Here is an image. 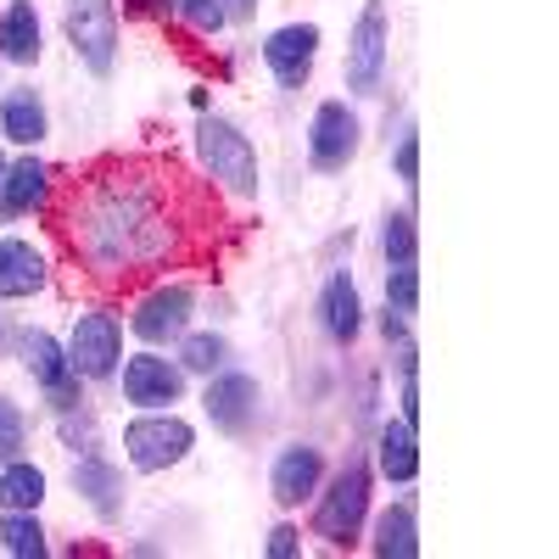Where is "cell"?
<instances>
[{"mask_svg": "<svg viewBox=\"0 0 559 559\" xmlns=\"http://www.w3.org/2000/svg\"><path fill=\"white\" fill-rule=\"evenodd\" d=\"M197 157L207 168V179L218 191H229L236 202H258L263 191V163H258V146L252 134L224 118V112H197Z\"/></svg>", "mask_w": 559, "mask_h": 559, "instance_id": "3957f363", "label": "cell"}, {"mask_svg": "<svg viewBox=\"0 0 559 559\" xmlns=\"http://www.w3.org/2000/svg\"><path fill=\"white\" fill-rule=\"evenodd\" d=\"M202 414L224 437H252L263 426V381L247 376V369H229V364L213 369L207 392H202Z\"/></svg>", "mask_w": 559, "mask_h": 559, "instance_id": "8fae6325", "label": "cell"}, {"mask_svg": "<svg viewBox=\"0 0 559 559\" xmlns=\"http://www.w3.org/2000/svg\"><path fill=\"white\" fill-rule=\"evenodd\" d=\"M57 168L34 157V152H17L0 174V224H17L28 213H51V197H57Z\"/></svg>", "mask_w": 559, "mask_h": 559, "instance_id": "5bb4252c", "label": "cell"}, {"mask_svg": "<svg viewBox=\"0 0 559 559\" xmlns=\"http://www.w3.org/2000/svg\"><path fill=\"white\" fill-rule=\"evenodd\" d=\"M263 554H269V559H297V554H302V526H292V521H280V526L269 532Z\"/></svg>", "mask_w": 559, "mask_h": 559, "instance_id": "1f68e13d", "label": "cell"}, {"mask_svg": "<svg viewBox=\"0 0 559 559\" xmlns=\"http://www.w3.org/2000/svg\"><path fill=\"white\" fill-rule=\"evenodd\" d=\"M174 347H179V369H185V376H202V381L213 376V369L229 364V336L224 331H197V324H191Z\"/></svg>", "mask_w": 559, "mask_h": 559, "instance_id": "d4e9b609", "label": "cell"}, {"mask_svg": "<svg viewBox=\"0 0 559 559\" xmlns=\"http://www.w3.org/2000/svg\"><path fill=\"white\" fill-rule=\"evenodd\" d=\"M51 229L90 286L123 292L168 274L191 252L202 202L163 157H102L57 185Z\"/></svg>", "mask_w": 559, "mask_h": 559, "instance_id": "6da1fadb", "label": "cell"}, {"mask_svg": "<svg viewBox=\"0 0 559 559\" xmlns=\"http://www.w3.org/2000/svg\"><path fill=\"white\" fill-rule=\"evenodd\" d=\"M62 34L68 51L90 79H112L118 73V0H62Z\"/></svg>", "mask_w": 559, "mask_h": 559, "instance_id": "52a82bcc", "label": "cell"}, {"mask_svg": "<svg viewBox=\"0 0 559 559\" xmlns=\"http://www.w3.org/2000/svg\"><path fill=\"white\" fill-rule=\"evenodd\" d=\"M68 364L84 386H102L118 381V364H123V313H112L107 302L73 313V331H68Z\"/></svg>", "mask_w": 559, "mask_h": 559, "instance_id": "ba28073f", "label": "cell"}, {"mask_svg": "<svg viewBox=\"0 0 559 559\" xmlns=\"http://www.w3.org/2000/svg\"><path fill=\"white\" fill-rule=\"evenodd\" d=\"M123 17H140V23H168L174 17V0H118Z\"/></svg>", "mask_w": 559, "mask_h": 559, "instance_id": "e575fe53", "label": "cell"}, {"mask_svg": "<svg viewBox=\"0 0 559 559\" xmlns=\"http://www.w3.org/2000/svg\"><path fill=\"white\" fill-rule=\"evenodd\" d=\"M392 174H397V185L408 191V202L419 197V129L414 123H403L397 129V146H392Z\"/></svg>", "mask_w": 559, "mask_h": 559, "instance_id": "4dcf8cb0", "label": "cell"}, {"mask_svg": "<svg viewBox=\"0 0 559 559\" xmlns=\"http://www.w3.org/2000/svg\"><path fill=\"white\" fill-rule=\"evenodd\" d=\"M197 453V426L179 408H140L123 426V459L140 476H163Z\"/></svg>", "mask_w": 559, "mask_h": 559, "instance_id": "277c9868", "label": "cell"}, {"mask_svg": "<svg viewBox=\"0 0 559 559\" xmlns=\"http://www.w3.org/2000/svg\"><path fill=\"white\" fill-rule=\"evenodd\" d=\"M73 492L90 503V515H96L102 526H118L123 509H129V481H123V471H118L102 448L73 459Z\"/></svg>", "mask_w": 559, "mask_h": 559, "instance_id": "ac0fdd59", "label": "cell"}, {"mask_svg": "<svg viewBox=\"0 0 559 559\" xmlns=\"http://www.w3.org/2000/svg\"><path fill=\"white\" fill-rule=\"evenodd\" d=\"M369 498H376V471H369L364 453H347V464L336 476H324L319 492H313V537L324 548H353L364 537V521H369Z\"/></svg>", "mask_w": 559, "mask_h": 559, "instance_id": "7a4b0ae2", "label": "cell"}, {"mask_svg": "<svg viewBox=\"0 0 559 559\" xmlns=\"http://www.w3.org/2000/svg\"><path fill=\"white\" fill-rule=\"evenodd\" d=\"M381 336H386V347H392V342H403V336H408V319L386 308V313H381Z\"/></svg>", "mask_w": 559, "mask_h": 559, "instance_id": "8d00e7d4", "label": "cell"}, {"mask_svg": "<svg viewBox=\"0 0 559 559\" xmlns=\"http://www.w3.org/2000/svg\"><path fill=\"white\" fill-rule=\"evenodd\" d=\"M369 471H376L381 481H392V487L419 481V431L408 426V419L386 414V419L369 426Z\"/></svg>", "mask_w": 559, "mask_h": 559, "instance_id": "e0dca14e", "label": "cell"}, {"mask_svg": "<svg viewBox=\"0 0 559 559\" xmlns=\"http://www.w3.org/2000/svg\"><path fill=\"white\" fill-rule=\"evenodd\" d=\"M197 324V286L191 280H146L140 297L129 302V331L146 342V347H174L185 331Z\"/></svg>", "mask_w": 559, "mask_h": 559, "instance_id": "5b68a950", "label": "cell"}, {"mask_svg": "<svg viewBox=\"0 0 559 559\" xmlns=\"http://www.w3.org/2000/svg\"><path fill=\"white\" fill-rule=\"evenodd\" d=\"M7 163H12V157H7V146H0V174H7Z\"/></svg>", "mask_w": 559, "mask_h": 559, "instance_id": "ab89813d", "label": "cell"}, {"mask_svg": "<svg viewBox=\"0 0 559 559\" xmlns=\"http://www.w3.org/2000/svg\"><path fill=\"white\" fill-rule=\"evenodd\" d=\"M174 17L191 28L197 39H218V34L229 28V17H224L218 0H174Z\"/></svg>", "mask_w": 559, "mask_h": 559, "instance_id": "f1b7e54d", "label": "cell"}, {"mask_svg": "<svg viewBox=\"0 0 559 559\" xmlns=\"http://www.w3.org/2000/svg\"><path fill=\"white\" fill-rule=\"evenodd\" d=\"M23 453H28V414H23L17 397L0 392V464L23 459Z\"/></svg>", "mask_w": 559, "mask_h": 559, "instance_id": "83f0119b", "label": "cell"}, {"mask_svg": "<svg viewBox=\"0 0 559 559\" xmlns=\"http://www.w3.org/2000/svg\"><path fill=\"white\" fill-rule=\"evenodd\" d=\"M386 308L414 319L419 313V263H392L386 269Z\"/></svg>", "mask_w": 559, "mask_h": 559, "instance_id": "f546056e", "label": "cell"}, {"mask_svg": "<svg viewBox=\"0 0 559 559\" xmlns=\"http://www.w3.org/2000/svg\"><path fill=\"white\" fill-rule=\"evenodd\" d=\"M191 107H197V112H213V96H207V90H202V84L191 90Z\"/></svg>", "mask_w": 559, "mask_h": 559, "instance_id": "f35d334b", "label": "cell"}, {"mask_svg": "<svg viewBox=\"0 0 559 559\" xmlns=\"http://www.w3.org/2000/svg\"><path fill=\"white\" fill-rule=\"evenodd\" d=\"M57 437H62V448H68L73 459L102 448V426H96V414H90V403H79V408H62V414H57Z\"/></svg>", "mask_w": 559, "mask_h": 559, "instance_id": "4316f807", "label": "cell"}, {"mask_svg": "<svg viewBox=\"0 0 559 559\" xmlns=\"http://www.w3.org/2000/svg\"><path fill=\"white\" fill-rule=\"evenodd\" d=\"M12 347H17V331H12L7 319H0V358H12Z\"/></svg>", "mask_w": 559, "mask_h": 559, "instance_id": "74e56055", "label": "cell"}, {"mask_svg": "<svg viewBox=\"0 0 559 559\" xmlns=\"http://www.w3.org/2000/svg\"><path fill=\"white\" fill-rule=\"evenodd\" d=\"M319 45H324L319 23H280L263 34V68L274 73L280 90H302L319 68Z\"/></svg>", "mask_w": 559, "mask_h": 559, "instance_id": "4fadbf2b", "label": "cell"}, {"mask_svg": "<svg viewBox=\"0 0 559 559\" xmlns=\"http://www.w3.org/2000/svg\"><path fill=\"white\" fill-rule=\"evenodd\" d=\"M376 408H381V376H364V381H358L353 419H358V426H376Z\"/></svg>", "mask_w": 559, "mask_h": 559, "instance_id": "836d02e7", "label": "cell"}, {"mask_svg": "<svg viewBox=\"0 0 559 559\" xmlns=\"http://www.w3.org/2000/svg\"><path fill=\"white\" fill-rule=\"evenodd\" d=\"M45 487H51V476H45L28 453L0 464V509H39Z\"/></svg>", "mask_w": 559, "mask_h": 559, "instance_id": "cb8c5ba5", "label": "cell"}, {"mask_svg": "<svg viewBox=\"0 0 559 559\" xmlns=\"http://www.w3.org/2000/svg\"><path fill=\"white\" fill-rule=\"evenodd\" d=\"M45 57V23L34 0H7L0 7V62L7 68H34Z\"/></svg>", "mask_w": 559, "mask_h": 559, "instance_id": "44dd1931", "label": "cell"}, {"mask_svg": "<svg viewBox=\"0 0 559 559\" xmlns=\"http://www.w3.org/2000/svg\"><path fill=\"white\" fill-rule=\"evenodd\" d=\"M358 146H364V118L342 96L319 102L308 118V168L313 174H347Z\"/></svg>", "mask_w": 559, "mask_h": 559, "instance_id": "7c38bea8", "label": "cell"}, {"mask_svg": "<svg viewBox=\"0 0 559 559\" xmlns=\"http://www.w3.org/2000/svg\"><path fill=\"white\" fill-rule=\"evenodd\" d=\"M319 331L331 347H353L364 336V292L353 269H331L319 286Z\"/></svg>", "mask_w": 559, "mask_h": 559, "instance_id": "d6986e66", "label": "cell"}, {"mask_svg": "<svg viewBox=\"0 0 559 559\" xmlns=\"http://www.w3.org/2000/svg\"><path fill=\"white\" fill-rule=\"evenodd\" d=\"M118 392L134 414L179 408L185 392H191V376L179 369V358H163V347H140V353H123V364H118Z\"/></svg>", "mask_w": 559, "mask_h": 559, "instance_id": "30bf717a", "label": "cell"}, {"mask_svg": "<svg viewBox=\"0 0 559 559\" xmlns=\"http://www.w3.org/2000/svg\"><path fill=\"white\" fill-rule=\"evenodd\" d=\"M51 292V252L28 236H0V302H34Z\"/></svg>", "mask_w": 559, "mask_h": 559, "instance_id": "2e32d148", "label": "cell"}, {"mask_svg": "<svg viewBox=\"0 0 559 559\" xmlns=\"http://www.w3.org/2000/svg\"><path fill=\"white\" fill-rule=\"evenodd\" d=\"M364 532H369V554L376 559H419V515H414L408 498L376 509V515L364 521Z\"/></svg>", "mask_w": 559, "mask_h": 559, "instance_id": "7402d4cb", "label": "cell"}, {"mask_svg": "<svg viewBox=\"0 0 559 559\" xmlns=\"http://www.w3.org/2000/svg\"><path fill=\"white\" fill-rule=\"evenodd\" d=\"M12 358L28 369V381L39 386V397H45V408H51V414H62V408H79V403H84V381L73 376L62 336L39 331V324H23Z\"/></svg>", "mask_w": 559, "mask_h": 559, "instance_id": "9c48e42d", "label": "cell"}, {"mask_svg": "<svg viewBox=\"0 0 559 559\" xmlns=\"http://www.w3.org/2000/svg\"><path fill=\"white\" fill-rule=\"evenodd\" d=\"M324 476H331V464H324L319 442H286L269 464V498L280 509H302V503H313Z\"/></svg>", "mask_w": 559, "mask_h": 559, "instance_id": "9a60e30c", "label": "cell"}, {"mask_svg": "<svg viewBox=\"0 0 559 559\" xmlns=\"http://www.w3.org/2000/svg\"><path fill=\"white\" fill-rule=\"evenodd\" d=\"M218 7H224V17H229V23H252L263 0H218Z\"/></svg>", "mask_w": 559, "mask_h": 559, "instance_id": "d590c367", "label": "cell"}, {"mask_svg": "<svg viewBox=\"0 0 559 559\" xmlns=\"http://www.w3.org/2000/svg\"><path fill=\"white\" fill-rule=\"evenodd\" d=\"M386 68H392V17L386 0H364V12L347 34V62H342V84L347 96L369 102L386 90Z\"/></svg>", "mask_w": 559, "mask_h": 559, "instance_id": "8992f818", "label": "cell"}, {"mask_svg": "<svg viewBox=\"0 0 559 559\" xmlns=\"http://www.w3.org/2000/svg\"><path fill=\"white\" fill-rule=\"evenodd\" d=\"M397 419H408L419 431V369H403L397 376Z\"/></svg>", "mask_w": 559, "mask_h": 559, "instance_id": "d6a6232c", "label": "cell"}, {"mask_svg": "<svg viewBox=\"0 0 559 559\" xmlns=\"http://www.w3.org/2000/svg\"><path fill=\"white\" fill-rule=\"evenodd\" d=\"M0 554H12V559L51 554V532L39 526V509H0Z\"/></svg>", "mask_w": 559, "mask_h": 559, "instance_id": "603a6c76", "label": "cell"}, {"mask_svg": "<svg viewBox=\"0 0 559 559\" xmlns=\"http://www.w3.org/2000/svg\"><path fill=\"white\" fill-rule=\"evenodd\" d=\"M381 252H386V269H392V263H419V224H414V207L381 218Z\"/></svg>", "mask_w": 559, "mask_h": 559, "instance_id": "484cf974", "label": "cell"}, {"mask_svg": "<svg viewBox=\"0 0 559 559\" xmlns=\"http://www.w3.org/2000/svg\"><path fill=\"white\" fill-rule=\"evenodd\" d=\"M0 140L17 152H39L51 140V107H45V96L34 84L0 90Z\"/></svg>", "mask_w": 559, "mask_h": 559, "instance_id": "ffe728a7", "label": "cell"}]
</instances>
